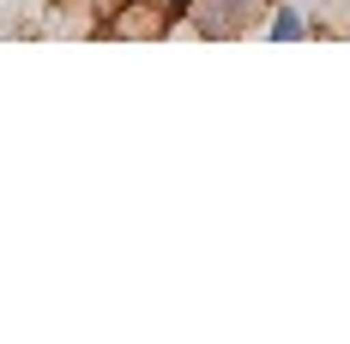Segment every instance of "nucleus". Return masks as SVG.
I'll return each mask as SVG.
<instances>
[{"label": "nucleus", "instance_id": "1", "mask_svg": "<svg viewBox=\"0 0 350 344\" xmlns=\"http://www.w3.org/2000/svg\"><path fill=\"white\" fill-rule=\"evenodd\" d=\"M181 18L200 36H242L266 18V0H181Z\"/></svg>", "mask_w": 350, "mask_h": 344}, {"label": "nucleus", "instance_id": "2", "mask_svg": "<svg viewBox=\"0 0 350 344\" xmlns=\"http://www.w3.org/2000/svg\"><path fill=\"white\" fill-rule=\"evenodd\" d=\"M163 31H170V6H157V0H127L103 18V36H163Z\"/></svg>", "mask_w": 350, "mask_h": 344}, {"label": "nucleus", "instance_id": "3", "mask_svg": "<svg viewBox=\"0 0 350 344\" xmlns=\"http://www.w3.org/2000/svg\"><path fill=\"white\" fill-rule=\"evenodd\" d=\"M272 36H278V42H296V36H308V18H302L296 6H278V12H272Z\"/></svg>", "mask_w": 350, "mask_h": 344}]
</instances>
